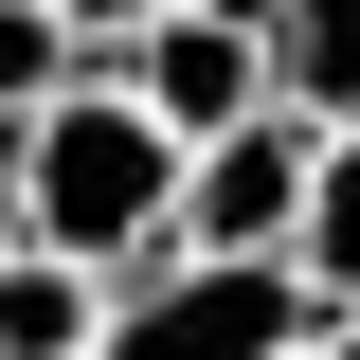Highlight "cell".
Listing matches in <instances>:
<instances>
[{
    "label": "cell",
    "mask_w": 360,
    "mask_h": 360,
    "mask_svg": "<svg viewBox=\"0 0 360 360\" xmlns=\"http://www.w3.org/2000/svg\"><path fill=\"white\" fill-rule=\"evenodd\" d=\"M72 72H90V54L54 37V0H0V144L37 127V108H54V90H72Z\"/></svg>",
    "instance_id": "8"
},
{
    "label": "cell",
    "mask_w": 360,
    "mask_h": 360,
    "mask_svg": "<svg viewBox=\"0 0 360 360\" xmlns=\"http://www.w3.org/2000/svg\"><path fill=\"white\" fill-rule=\"evenodd\" d=\"M307 360H360V324H324V342H307Z\"/></svg>",
    "instance_id": "10"
},
{
    "label": "cell",
    "mask_w": 360,
    "mask_h": 360,
    "mask_svg": "<svg viewBox=\"0 0 360 360\" xmlns=\"http://www.w3.org/2000/svg\"><path fill=\"white\" fill-rule=\"evenodd\" d=\"M288 288L324 324H360V127H324V180H307V234H288Z\"/></svg>",
    "instance_id": "6"
},
{
    "label": "cell",
    "mask_w": 360,
    "mask_h": 360,
    "mask_svg": "<svg viewBox=\"0 0 360 360\" xmlns=\"http://www.w3.org/2000/svg\"><path fill=\"white\" fill-rule=\"evenodd\" d=\"M90 342H108V288L90 270H54V252L0 270V360H90Z\"/></svg>",
    "instance_id": "7"
},
{
    "label": "cell",
    "mask_w": 360,
    "mask_h": 360,
    "mask_svg": "<svg viewBox=\"0 0 360 360\" xmlns=\"http://www.w3.org/2000/svg\"><path fill=\"white\" fill-rule=\"evenodd\" d=\"M108 72H127V108L180 144V162L288 108V90H270V18H252V0H162V18H144V37L108 54Z\"/></svg>",
    "instance_id": "2"
},
{
    "label": "cell",
    "mask_w": 360,
    "mask_h": 360,
    "mask_svg": "<svg viewBox=\"0 0 360 360\" xmlns=\"http://www.w3.org/2000/svg\"><path fill=\"white\" fill-rule=\"evenodd\" d=\"M307 180H324V127H307V108H270V127L198 144V162H180V234H162V252H180V270H288Z\"/></svg>",
    "instance_id": "4"
},
{
    "label": "cell",
    "mask_w": 360,
    "mask_h": 360,
    "mask_svg": "<svg viewBox=\"0 0 360 360\" xmlns=\"http://www.w3.org/2000/svg\"><path fill=\"white\" fill-rule=\"evenodd\" d=\"M18 252H37V234H18V144H0V270H18Z\"/></svg>",
    "instance_id": "9"
},
{
    "label": "cell",
    "mask_w": 360,
    "mask_h": 360,
    "mask_svg": "<svg viewBox=\"0 0 360 360\" xmlns=\"http://www.w3.org/2000/svg\"><path fill=\"white\" fill-rule=\"evenodd\" d=\"M270 18V90L307 127H360V0H252Z\"/></svg>",
    "instance_id": "5"
},
{
    "label": "cell",
    "mask_w": 360,
    "mask_h": 360,
    "mask_svg": "<svg viewBox=\"0 0 360 360\" xmlns=\"http://www.w3.org/2000/svg\"><path fill=\"white\" fill-rule=\"evenodd\" d=\"M18 234H37L54 270H90V288L162 270V234H180V144L127 108V72H72L37 127H18Z\"/></svg>",
    "instance_id": "1"
},
{
    "label": "cell",
    "mask_w": 360,
    "mask_h": 360,
    "mask_svg": "<svg viewBox=\"0 0 360 360\" xmlns=\"http://www.w3.org/2000/svg\"><path fill=\"white\" fill-rule=\"evenodd\" d=\"M324 342V307L307 288H288V270H127V288H108V342L90 360H307Z\"/></svg>",
    "instance_id": "3"
}]
</instances>
